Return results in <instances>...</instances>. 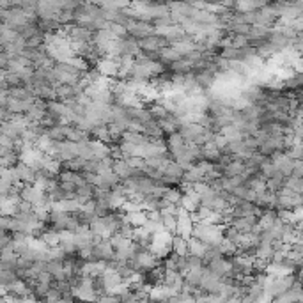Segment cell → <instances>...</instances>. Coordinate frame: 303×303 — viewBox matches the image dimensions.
Masks as SVG:
<instances>
[{
	"label": "cell",
	"instance_id": "cell-7",
	"mask_svg": "<svg viewBox=\"0 0 303 303\" xmlns=\"http://www.w3.org/2000/svg\"><path fill=\"white\" fill-rule=\"evenodd\" d=\"M151 115H153L154 119H163V117H167L168 115V112H167V108L163 107V105H153V107H151Z\"/></svg>",
	"mask_w": 303,
	"mask_h": 303
},
{
	"label": "cell",
	"instance_id": "cell-4",
	"mask_svg": "<svg viewBox=\"0 0 303 303\" xmlns=\"http://www.w3.org/2000/svg\"><path fill=\"white\" fill-rule=\"evenodd\" d=\"M181 195H183L181 188H167L161 199H165L167 202H170V204H179V200H181Z\"/></svg>",
	"mask_w": 303,
	"mask_h": 303
},
{
	"label": "cell",
	"instance_id": "cell-1",
	"mask_svg": "<svg viewBox=\"0 0 303 303\" xmlns=\"http://www.w3.org/2000/svg\"><path fill=\"white\" fill-rule=\"evenodd\" d=\"M207 248H209V243L202 241V239L195 238V236H192V238L188 239V253H192V255L204 257Z\"/></svg>",
	"mask_w": 303,
	"mask_h": 303
},
{
	"label": "cell",
	"instance_id": "cell-3",
	"mask_svg": "<svg viewBox=\"0 0 303 303\" xmlns=\"http://www.w3.org/2000/svg\"><path fill=\"white\" fill-rule=\"evenodd\" d=\"M170 246H172V252L178 253V255H186V253H188V239L181 238L179 234L172 236Z\"/></svg>",
	"mask_w": 303,
	"mask_h": 303
},
{
	"label": "cell",
	"instance_id": "cell-2",
	"mask_svg": "<svg viewBox=\"0 0 303 303\" xmlns=\"http://www.w3.org/2000/svg\"><path fill=\"white\" fill-rule=\"evenodd\" d=\"M122 218H124L129 225H133V227H139V225H144L147 222V213H146V211H142V209L129 211V213L122 214Z\"/></svg>",
	"mask_w": 303,
	"mask_h": 303
},
{
	"label": "cell",
	"instance_id": "cell-6",
	"mask_svg": "<svg viewBox=\"0 0 303 303\" xmlns=\"http://www.w3.org/2000/svg\"><path fill=\"white\" fill-rule=\"evenodd\" d=\"M161 224L167 229L170 234H176V227H178V222H176L174 214H161Z\"/></svg>",
	"mask_w": 303,
	"mask_h": 303
},
{
	"label": "cell",
	"instance_id": "cell-5",
	"mask_svg": "<svg viewBox=\"0 0 303 303\" xmlns=\"http://www.w3.org/2000/svg\"><path fill=\"white\" fill-rule=\"evenodd\" d=\"M284 186H287V188H291L294 193H301V190H303V183H301V179L292 178V176H287V178H284Z\"/></svg>",
	"mask_w": 303,
	"mask_h": 303
}]
</instances>
